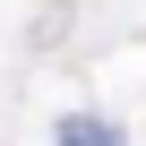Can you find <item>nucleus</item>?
Returning <instances> with one entry per match:
<instances>
[{
	"label": "nucleus",
	"instance_id": "1",
	"mask_svg": "<svg viewBox=\"0 0 146 146\" xmlns=\"http://www.w3.org/2000/svg\"><path fill=\"white\" fill-rule=\"evenodd\" d=\"M60 146H120V129L95 120V112H69V120H60Z\"/></svg>",
	"mask_w": 146,
	"mask_h": 146
}]
</instances>
